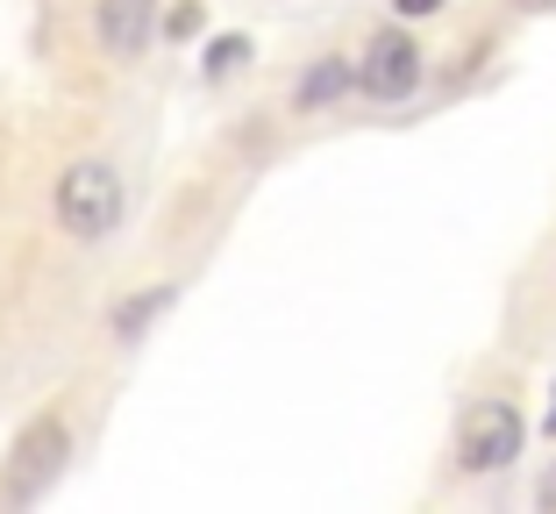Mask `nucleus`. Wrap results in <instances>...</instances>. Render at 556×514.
I'll return each instance as SVG.
<instances>
[{
	"instance_id": "423d86ee",
	"label": "nucleus",
	"mask_w": 556,
	"mask_h": 514,
	"mask_svg": "<svg viewBox=\"0 0 556 514\" xmlns=\"http://www.w3.org/2000/svg\"><path fill=\"white\" fill-rule=\"evenodd\" d=\"M343 93H357V58H314L293 86V108L300 115H321V108H336Z\"/></svg>"
},
{
	"instance_id": "ddd939ff",
	"label": "nucleus",
	"mask_w": 556,
	"mask_h": 514,
	"mask_svg": "<svg viewBox=\"0 0 556 514\" xmlns=\"http://www.w3.org/2000/svg\"><path fill=\"white\" fill-rule=\"evenodd\" d=\"M542 436L556 443V386H549V415H542Z\"/></svg>"
},
{
	"instance_id": "0eeeda50",
	"label": "nucleus",
	"mask_w": 556,
	"mask_h": 514,
	"mask_svg": "<svg viewBox=\"0 0 556 514\" xmlns=\"http://www.w3.org/2000/svg\"><path fill=\"white\" fill-rule=\"evenodd\" d=\"M164 308H172V286H143L136 300H122V308H115V336H122V343H136Z\"/></svg>"
},
{
	"instance_id": "9d476101",
	"label": "nucleus",
	"mask_w": 556,
	"mask_h": 514,
	"mask_svg": "<svg viewBox=\"0 0 556 514\" xmlns=\"http://www.w3.org/2000/svg\"><path fill=\"white\" fill-rule=\"evenodd\" d=\"M393 8H400V15H407V22H421V15H442L450 0H393Z\"/></svg>"
},
{
	"instance_id": "6e6552de",
	"label": "nucleus",
	"mask_w": 556,
	"mask_h": 514,
	"mask_svg": "<svg viewBox=\"0 0 556 514\" xmlns=\"http://www.w3.org/2000/svg\"><path fill=\"white\" fill-rule=\"evenodd\" d=\"M243 58H250V36H214L207 58H200V72H207V79H229Z\"/></svg>"
},
{
	"instance_id": "20e7f679",
	"label": "nucleus",
	"mask_w": 556,
	"mask_h": 514,
	"mask_svg": "<svg viewBox=\"0 0 556 514\" xmlns=\"http://www.w3.org/2000/svg\"><path fill=\"white\" fill-rule=\"evenodd\" d=\"M65 457H72L65 422H36V429L15 443V465H8V500H36L50 479H58V472H65Z\"/></svg>"
},
{
	"instance_id": "f03ea898",
	"label": "nucleus",
	"mask_w": 556,
	"mask_h": 514,
	"mask_svg": "<svg viewBox=\"0 0 556 514\" xmlns=\"http://www.w3.org/2000/svg\"><path fill=\"white\" fill-rule=\"evenodd\" d=\"M521 443H528V422H521V408L514 400H471L464 408V429H457V465L464 472H507L514 457H521Z\"/></svg>"
},
{
	"instance_id": "f8f14e48",
	"label": "nucleus",
	"mask_w": 556,
	"mask_h": 514,
	"mask_svg": "<svg viewBox=\"0 0 556 514\" xmlns=\"http://www.w3.org/2000/svg\"><path fill=\"white\" fill-rule=\"evenodd\" d=\"M514 8H521V15H549L556 0H514Z\"/></svg>"
},
{
	"instance_id": "39448f33",
	"label": "nucleus",
	"mask_w": 556,
	"mask_h": 514,
	"mask_svg": "<svg viewBox=\"0 0 556 514\" xmlns=\"http://www.w3.org/2000/svg\"><path fill=\"white\" fill-rule=\"evenodd\" d=\"M157 0H100L93 8V36H100V50H108V58H122V65H129V58H143L150 43H157Z\"/></svg>"
},
{
	"instance_id": "1a4fd4ad",
	"label": "nucleus",
	"mask_w": 556,
	"mask_h": 514,
	"mask_svg": "<svg viewBox=\"0 0 556 514\" xmlns=\"http://www.w3.org/2000/svg\"><path fill=\"white\" fill-rule=\"evenodd\" d=\"M200 29H207V8H200V0H179V8L164 15V36H172V43H186V36H200Z\"/></svg>"
},
{
	"instance_id": "7ed1b4c3",
	"label": "nucleus",
	"mask_w": 556,
	"mask_h": 514,
	"mask_svg": "<svg viewBox=\"0 0 556 514\" xmlns=\"http://www.w3.org/2000/svg\"><path fill=\"white\" fill-rule=\"evenodd\" d=\"M421 86V43L407 29H378L357 58V93L364 100H407Z\"/></svg>"
},
{
	"instance_id": "f257e3e1",
	"label": "nucleus",
	"mask_w": 556,
	"mask_h": 514,
	"mask_svg": "<svg viewBox=\"0 0 556 514\" xmlns=\"http://www.w3.org/2000/svg\"><path fill=\"white\" fill-rule=\"evenodd\" d=\"M115 222H122V172L108 158L65 165V179H58V229L79 236V243H100V236H115Z\"/></svg>"
},
{
	"instance_id": "9b49d317",
	"label": "nucleus",
	"mask_w": 556,
	"mask_h": 514,
	"mask_svg": "<svg viewBox=\"0 0 556 514\" xmlns=\"http://www.w3.org/2000/svg\"><path fill=\"white\" fill-rule=\"evenodd\" d=\"M535 507H542V514H556V465L535 479Z\"/></svg>"
}]
</instances>
